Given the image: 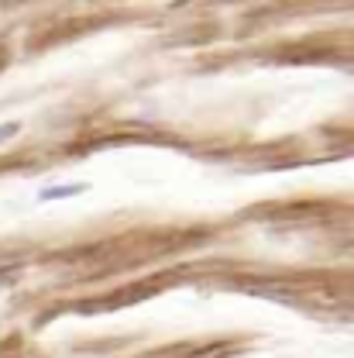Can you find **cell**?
<instances>
[{"mask_svg": "<svg viewBox=\"0 0 354 358\" xmlns=\"http://www.w3.org/2000/svg\"><path fill=\"white\" fill-rule=\"evenodd\" d=\"M14 279H17V268H7V272L0 268V286H10Z\"/></svg>", "mask_w": 354, "mask_h": 358, "instance_id": "3", "label": "cell"}, {"mask_svg": "<svg viewBox=\"0 0 354 358\" xmlns=\"http://www.w3.org/2000/svg\"><path fill=\"white\" fill-rule=\"evenodd\" d=\"M21 134V121H7V124H0V145L3 141H14Z\"/></svg>", "mask_w": 354, "mask_h": 358, "instance_id": "2", "label": "cell"}, {"mask_svg": "<svg viewBox=\"0 0 354 358\" xmlns=\"http://www.w3.org/2000/svg\"><path fill=\"white\" fill-rule=\"evenodd\" d=\"M89 182H66V186H52V189H42L38 193V200H66V196H80V193H87Z\"/></svg>", "mask_w": 354, "mask_h": 358, "instance_id": "1", "label": "cell"}]
</instances>
